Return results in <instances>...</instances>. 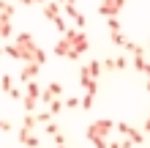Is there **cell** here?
I'll use <instances>...</instances> for the list:
<instances>
[{
    "label": "cell",
    "instance_id": "cell-47",
    "mask_svg": "<svg viewBox=\"0 0 150 148\" xmlns=\"http://www.w3.org/2000/svg\"><path fill=\"white\" fill-rule=\"evenodd\" d=\"M120 3H123V6H126V0H120Z\"/></svg>",
    "mask_w": 150,
    "mask_h": 148
},
{
    "label": "cell",
    "instance_id": "cell-1",
    "mask_svg": "<svg viewBox=\"0 0 150 148\" xmlns=\"http://www.w3.org/2000/svg\"><path fill=\"white\" fill-rule=\"evenodd\" d=\"M3 49H6V55H11V58H16V60L30 63L33 55H36V49H38V44L33 41L30 33H19V36H14V44H6Z\"/></svg>",
    "mask_w": 150,
    "mask_h": 148
},
{
    "label": "cell",
    "instance_id": "cell-22",
    "mask_svg": "<svg viewBox=\"0 0 150 148\" xmlns=\"http://www.w3.org/2000/svg\"><path fill=\"white\" fill-rule=\"evenodd\" d=\"M55 99H57V96H55V93H52L49 88H44V91H41V104H47V107H49V104L55 102Z\"/></svg>",
    "mask_w": 150,
    "mask_h": 148
},
{
    "label": "cell",
    "instance_id": "cell-29",
    "mask_svg": "<svg viewBox=\"0 0 150 148\" xmlns=\"http://www.w3.org/2000/svg\"><path fill=\"white\" fill-rule=\"evenodd\" d=\"M63 14H66V16H71V19H74V16H76L79 11H76V6H74V3H66V6H63Z\"/></svg>",
    "mask_w": 150,
    "mask_h": 148
},
{
    "label": "cell",
    "instance_id": "cell-21",
    "mask_svg": "<svg viewBox=\"0 0 150 148\" xmlns=\"http://www.w3.org/2000/svg\"><path fill=\"white\" fill-rule=\"evenodd\" d=\"M93 102H96L93 93H85V96L79 99V107H82V110H90V107H93Z\"/></svg>",
    "mask_w": 150,
    "mask_h": 148
},
{
    "label": "cell",
    "instance_id": "cell-31",
    "mask_svg": "<svg viewBox=\"0 0 150 148\" xmlns=\"http://www.w3.org/2000/svg\"><path fill=\"white\" fill-rule=\"evenodd\" d=\"M145 63H147V60H145V55H134V69H137V71H142V69H145Z\"/></svg>",
    "mask_w": 150,
    "mask_h": 148
},
{
    "label": "cell",
    "instance_id": "cell-39",
    "mask_svg": "<svg viewBox=\"0 0 150 148\" xmlns=\"http://www.w3.org/2000/svg\"><path fill=\"white\" fill-rule=\"evenodd\" d=\"M142 74H145L147 80H150V63H145V69H142Z\"/></svg>",
    "mask_w": 150,
    "mask_h": 148
},
{
    "label": "cell",
    "instance_id": "cell-11",
    "mask_svg": "<svg viewBox=\"0 0 150 148\" xmlns=\"http://www.w3.org/2000/svg\"><path fill=\"white\" fill-rule=\"evenodd\" d=\"M123 137H128V140H134V145H139V143H145V132H139V129H134V126H128V132L123 134Z\"/></svg>",
    "mask_w": 150,
    "mask_h": 148
},
{
    "label": "cell",
    "instance_id": "cell-10",
    "mask_svg": "<svg viewBox=\"0 0 150 148\" xmlns=\"http://www.w3.org/2000/svg\"><path fill=\"white\" fill-rule=\"evenodd\" d=\"M14 33V25H11V16L0 14V39H11Z\"/></svg>",
    "mask_w": 150,
    "mask_h": 148
},
{
    "label": "cell",
    "instance_id": "cell-35",
    "mask_svg": "<svg viewBox=\"0 0 150 148\" xmlns=\"http://www.w3.org/2000/svg\"><path fill=\"white\" fill-rule=\"evenodd\" d=\"M44 132H47L49 137H55V134L60 132V129H57V126H55V124H52V121H49V124H47V126H44Z\"/></svg>",
    "mask_w": 150,
    "mask_h": 148
},
{
    "label": "cell",
    "instance_id": "cell-38",
    "mask_svg": "<svg viewBox=\"0 0 150 148\" xmlns=\"http://www.w3.org/2000/svg\"><path fill=\"white\" fill-rule=\"evenodd\" d=\"M145 134H150V115H147V121H145V129H142Z\"/></svg>",
    "mask_w": 150,
    "mask_h": 148
},
{
    "label": "cell",
    "instance_id": "cell-19",
    "mask_svg": "<svg viewBox=\"0 0 150 148\" xmlns=\"http://www.w3.org/2000/svg\"><path fill=\"white\" fill-rule=\"evenodd\" d=\"M87 143H93V148H109V140L107 137H85Z\"/></svg>",
    "mask_w": 150,
    "mask_h": 148
},
{
    "label": "cell",
    "instance_id": "cell-48",
    "mask_svg": "<svg viewBox=\"0 0 150 148\" xmlns=\"http://www.w3.org/2000/svg\"><path fill=\"white\" fill-rule=\"evenodd\" d=\"M147 47H150V44H147Z\"/></svg>",
    "mask_w": 150,
    "mask_h": 148
},
{
    "label": "cell",
    "instance_id": "cell-12",
    "mask_svg": "<svg viewBox=\"0 0 150 148\" xmlns=\"http://www.w3.org/2000/svg\"><path fill=\"white\" fill-rule=\"evenodd\" d=\"M87 71H90V77H93V80H98V77L104 74V69H101V60H90V63H87Z\"/></svg>",
    "mask_w": 150,
    "mask_h": 148
},
{
    "label": "cell",
    "instance_id": "cell-15",
    "mask_svg": "<svg viewBox=\"0 0 150 148\" xmlns=\"http://www.w3.org/2000/svg\"><path fill=\"white\" fill-rule=\"evenodd\" d=\"M109 39H112V44H115V47H120V49H126V44H128V39L123 36L120 30H117V33H109Z\"/></svg>",
    "mask_w": 150,
    "mask_h": 148
},
{
    "label": "cell",
    "instance_id": "cell-40",
    "mask_svg": "<svg viewBox=\"0 0 150 148\" xmlns=\"http://www.w3.org/2000/svg\"><path fill=\"white\" fill-rule=\"evenodd\" d=\"M16 6H33V0H16Z\"/></svg>",
    "mask_w": 150,
    "mask_h": 148
},
{
    "label": "cell",
    "instance_id": "cell-16",
    "mask_svg": "<svg viewBox=\"0 0 150 148\" xmlns=\"http://www.w3.org/2000/svg\"><path fill=\"white\" fill-rule=\"evenodd\" d=\"M0 91H6V93L14 91V77L11 74H3V80H0Z\"/></svg>",
    "mask_w": 150,
    "mask_h": 148
},
{
    "label": "cell",
    "instance_id": "cell-8",
    "mask_svg": "<svg viewBox=\"0 0 150 148\" xmlns=\"http://www.w3.org/2000/svg\"><path fill=\"white\" fill-rule=\"evenodd\" d=\"M71 44H74V49L79 52V55H85V52L90 49V41H87V33H85V30H79V33H76V36L71 39Z\"/></svg>",
    "mask_w": 150,
    "mask_h": 148
},
{
    "label": "cell",
    "instance_id": "cell-42",
    "mask_svg": "<svg viewBox=\"0 0 150 148\" xmlns=\"http://www.w3.org/2000/svg\"><path fill=\"white\" fill-rule=\"evenodd\" d=\"M66 3H76V0H60V6H66Z\"/></svg>",
    "mask_w": 150,
    "mask_h": 148
},
{
    "label": "cell",
    "instance_id": "cell-24",
    "mask_svg": "<svg viewBox=\"0 0 150 148\" xmlns=\"http://www.w3.org/2000/svg\"><path fill=\"white\" fill-rule=\"evenodd\" d=\"M33 63H38V66H44V63H47V52H44L41 47L36 49V55H33Z\"/></svg>",
    "mask_w": 150,
    "mask_h": 148
},
{
    "label": "cell",
    "instance_id": "cell-25",
    "mask_svg": "<svg viewBox=\"0 0 150 148\" xmlns=\"http://www.w3.org/2000/svg\"><path fill=\"white\" fill-rule=\"evenodd\" d=\"M36 118H38V124H41V126H47L49 121H52V112H49V110H44V112H36Z\"/></svg>",
    "mask_w": 150,
    "mask_h": 148
},
{
    "label": "cell",
    "instance_id": "cell-4",
    "mask_svg": "<svg viewBox=\"0 0 150 148\" xmlns=\"http://www.w3.org/2000/svg\"><path fill=\"white\" fill-rule=\"evenodd\" d=\"M120 8H123L120 0H101V3H98V14L109 19V16H117L120 14Z\"/></svg>",
    "mask_w": 150,
    "mask_h": 148
},
{
    "label": "cell",
    "instance_id": "cell-20",
    "mask_svg": "<svg viewBox=\"0 0 150 148\" xmlns=\"http://www.w3.org/2000/svg\"><path fill=\"white\" fill-rule=\"evenodd\" d=\"M126 52H131V55H145V47L137 44V41H128V44H126Z\"/></svg>",
    "mask_w": 150,
    "mask_h": 148
},
{
    "label": "cell",
    "instance_id": "cell-27",
    "mask_svg": "<svg viewBox=\"0 0 150 148\" xmlns=\"http://www.w3.org/2000/svg\"><path fill=\"white\" fill-rule=\"evenodd\" d=\"M107 28H109V33H117L120 30V19H117V16H109V19H107Z\"/></svg>",
    "mask_w": 150,
    "mask_h": 148
},
{
    "label": "cell",
    "instance_id": "cell-32",
    "mask_svg": "<svg viewBox=\"0 0 150 148\" xmlns=\"http://www.w3.org/2000/svg\"><path fill=\"white\" fill-rule=\"evenodd\" d=\"M101 69H104V71H115V58H107V60H101Z\"/></svg>",
    "mask_w": 150,
    "mask_h": 148
},
{
    "label": "cell",
    "instance_id": "cell-26",
    "mask_svg": "<svg viewBox=\"0 0 150 148\" xmlns=\"http://www.w3.org/2000/svg\"><path fill=\"white\" fill-rule=\"evenodd\" d=\"M55 30H57V33H66V30H68V22L63 19V14H60L57 19H55Z\"/></svg>",
    "mask_w": 150,
    "mask_h": 148
},
{
    "label": "cell",
    "instance_id": "cell-36",
    "mask_svg": "<svg viewBox=\"0 0 150 148\" xmlns=\"http://www.w3.org/2000/svg\"><path fill=\"white\" fill-rule=\"evenodd\" d=\"M52 140H55V145H66V134H63V132H57Z\"/></svg>",
    "mask_w": 150,
    "mask_h": 148
},
{
    "label": "cell",
    "instance_id": "cell-41",
    "mask_svg": "<svg viewBox=\"0 0 150 148\" xmlns=\"http://www.w3.org/2000/svg\"><path fill=\"white\" fill-rule=\"evenodd\" d=\"M109 148H123V145H120L117 140H112V143H109Z\"/></svg>",
    "mask_w": 150,
    "mask_h": 148
},
{
    "label": "cell",
    "instance_id": "cell-44",
    "mask_svg": "<svg viewBox=\"0 0 150 148\" xmlns=\"http://www.w3.org/2000/svg\"><path fill=\"white\" fill-rule=\"evenodd\" d=\"M33 3H38V6H44V3H47V0H33Z\"/></svg>",
    "mask_w": 150,
    "mask_h": 148
},
{
    "label": "cell",
    "instance_id": "cell-5",
    "mask_svg": "<svg viewBox=\"0 0 150 148\" xmlns=\"http://www.w3.org/2000/svg\"><path fill=\"white\" fill-rule=\"evenodd\" d=\"M16 137H19V143H22L25 148H38V143H41L38 134H33V129H25V126L16 132Z\"/></svg>",
    "mask_w": 150,
    "mask_h": 148
},
{
    "label": "cell",
    "instance_id": "cell-9",
    "mask_svg": "<svg viewBox=\"0 0 150 148\" xmlns=\"http://www.w3.org/2000/svg\"><path fill=\"white\" fill-rule=\"evenodd\" d=\"M71 49H74V44H71V41H68L66 36L60 39V41H57L55 47H52V52H55L57 58H68V52H71Z\"/></svg>",
    "mask_w": 150,
    "mask_h": 148
},
{
    "label": "cell",
    "instance_id": "cell-17",
    "mask_svg": "<svg viewBox=\"0 0 150 148\" xmlns=\"http://www.w3.org/2000/svg\"><path fill=\"white\" fill-rule=\"evenodd\" d=\"M22 126H25V129H36V126H41L38 118H36V112H28V115H25V121H22Z\"/></svg>",
    "mask_w": 150,
    "mask_h": 148
},
{
    "label": "cell",
    "instance_id": "cell-6",
    "mask_svg": "<svg viewBox=\"0 0 150 148\" xmlns=\"http://www.w3.org/2000/svg\"><path fill=\"white\" fill-rule=\"evenodd\" d=\"M38 71H41V66L30 60V63H25V66L19 69V80H22V82H30V80H36V77H38Z\"/></svg>",
    "mask_w": 150,
    "mask_h": 148
},
{
    "label": "cell",
    "instance_id": "cell-37",
    "mask_svg": "<svg viewBox=\"0 0 150 148\" xmlns=\"http://www.w3.org/2000/svg\"><path fill=\"white\" fill-rule=\"evenodd\" d=\"M120 145H123V148H134V140H128V137H123V140H120Z\"/></svg>",
    "mask_w": 150,
    "mask_h": 148
},
{
    "label": "cell",
    "instance_id": "cell-18",
    "mask_svg": "<svg viewBox=\"0 0 150 148\" xmlns=\"http://www.w3.org/2000/svg\"><path fill=\"white\" fill-rule=\"evenodd\" d=\"M63 110H66V99H55V102L49 104V112H52V115H60Z\"/></svg>",
    "mask_w": 150,
    "mask_h": 148
},
{
    "label": "cell",
    "instance_id": "cell-45",
    "mask_svg": "<svg viewBox=\"0 0 150 148\" xmlns=\"http://www.w3.org/2000/svg\"><path fill=\"white\" fill-rule=\"evenodd\" d=\"M145 88H147V93H150V80H147V85H145Z\"/></svg>",
    "mask_w": 150,
    "mask_h": 148
},
{
    "label": "cell",
    "instance_id": "cell-34",
    "mask_svg": "<svg viewBox=\"0 0 150 148\" xmlns=\"http://www.w3.org/2000/svg\"><path fill=\"white\" fill-rule=\"evenodd\" d=\"M0 132H14V124L6 121V118H0Z\"/></svg>",
    "mask_w": 150,
    "mask_h": 148
},
{
    "label": "cell",
    "instance_id": "cell-23",
    "mask_svg": "<svg viewBox=\"0 0 150 148\" xmlns=\"http://www.w3.org/2000/svg\"><path fill=\"white\" fill-rule=\"evenodd\" d=\"M126 69H128V58H126V55L115 58V71H126Z\"/></svg>",
    "mask_w": 150,
    "mask_h": 148
},
{
    "label": "cell",
    "instance_id": "cell-28",
    "mask_svg": "<svg viewBox=\"0 0 150 148\" xmlns=\"http://www.w3.org/2000/svg\"><path fill=\"white\" fill-rule=\"evenodd\" d=\"M85 25H87V16H85V14H76V16H74V28L85 30Z\"/></svg>",
    "mask_w": 150,
    "mask_h": 148
},
{
    "label": "cell",
    "instance_id": "cell-14",
    "mask_svg": "<svg viewBox=\"0 0 150 148\" xmlns=\"http://www.w3.org/2000/svg\"><path fill=\"white\" fill-rule=\"evenodd\" d=\"M41 91H44V88H41L36 80H30V82H28V88H25V93H28V96H36V99H41Z\"/></svg>",
    "mask_w": 150,
    "mask_h": 148
},
{
    "label": "cell",
    "instance_id": "cell-13",
    "mask_svg": "<svg viewBox=\"0 0 150 148\" xmlns=\"http://www.w3.org/2000/svg\"><path fill=\"white\" fill-rule=\"evenodd\" d=\"M38 102H41V99H36V96H28V93H25V96H22V107L28 110V112H33V110L38 107Z\"/></svg>",
    "mask_w": 150,
    "mask_h": 148
},
{
    "label": "cell",
    "instance_id": "cell-3",
    "mask_svg": "<svg viewBox=\"0 0 150 148\" xmlns=\"http://www.w3.org/2000/svg\"><path fill=\"white\" fill-rule=\"evenodd\" d=\"M79 85L85 88V93H93V96L98 93V80H93V77H90L87 66H82V69H79Z\"/></svg>",
    "mask_w": 150,
    "mask_h": 148
},
{
    "label": "cell",
    "instance_id": "cell-46",
    "mask_svg": "<svg viewBox=\"0 0 150 148\" xmlns=\"http://www.w3.org/2000/svg\"><path fill=\"white\" fill-rule=\"evenodd\" d=\"M55 148H66V145H55Z\"/></svg>",
    "mask_w": 150,
    "mask_h": 148
},
{
    "label": "cell",
    "instance_id": "cell-43",
    "mask_svg": "<svg viewBox=\"0 0 150 148\" xmlns=\"http://www.w3.org/2000/svg\"><path fill=\"white\" fill-rule=\"evenodd\" d=\"M3 8H6V0H0V14H3Z\"/></svg>",
    "mask_w": 150,
    "mask_h": 148
},
{
    "label": "cell",
    "instance_id": "cell-33",
    "mask_svg": "<svg viewBox=\"0 0 150 148\" xmlns=\"http://www.w3.org/2000/svg\"><path fill=\"white\" fill-rule=\"evenodd\" d=\"M76 107H79V99L76 96H68L66 99V110H76Z\"/></svg>",
    "mask_w": 150,
    "mask_h": 148
},
{
    "label": "cell",
    "instance_id": "cell-2",
    "mask_svg": "<svg viewBox=\"0 0 150 148\" xmlns=\"http://www.w3.org/2000/svg\"><path fill=\"white\" fill-rule=\"evenodd\" d=\"M115 126H117L115 121H109V118H98V121H93V124L85 129V137H107V140H109V134H112Z\"/></svg>",
    "mask_w": 150,
    "mask_h": 148
},
{
    "label": "cell",
    "instance_id": "cell-7",
    "mask_svg": "<svg viewBox=\"0 0 150 148\" xmlns=\"http://www.w3.org/2000/svg\"><path fill=\"white\" fill-rule=\"evenodd\" d=\"M60 8H63V6H60V0H47V3L41 6V11H44V16H47V19L55 22L57 16H60Z\"/></svg>",
    "mask_w": 150,
    "mask_h": 148
},
{
    "label": "cell",
    "instance_id": "cell-30",
    "mask_svg": "<svg viewBox=\"0 0 150 148\" xmlns=\"http://www.w3.org/2000/svg\"><path fill=\"white\" fill-rule=\"evenodd\" d=\"M47 88H49L52 93H55V96H57V99H60V96H63V85H60V82H49V85H47Z\"/></svg>",
    "mask_w": 150,
    "mask_h": 148
}]
</instances>
